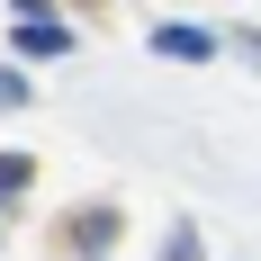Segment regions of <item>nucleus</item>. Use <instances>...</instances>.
Here are the masks:
<instances>
[{
    "instance_id": "f257e3e1",
    "label": "nucleus",
    "mask_w": 261,
    "mask_h": 261,
    "mask_svg": "<svg viewBox=\"0 0 261 261\" xmlns=\"http://www.w3.org/2000/svg\"><path fill=\"white\" fill-rule=\"evenodd\" d=\"M117 225H126L117 207H72V216H63V243H72L81 261H108V252H117Z\"/></svg>"
},
{
    "instance_id": "f03ea898",
    "label": "nucleus",
    "mask_w": 261,
    "mask_h": 261,
    "mask_svg": "<svg viewBox=\"0 0 261 261\" xmlns=\"http://www.w3.org/2000/svg\"><path fill=\"white\" fill-rule=\"evenodd\" d=\"M9 45L27 54V63H54V54H72V27L54 18V9H36V18H18V36Z\"/></svg>"
},
{
    "instance_id": "7ed1b4c3",
    "label": "nucleus",
    "mask_w": 261,
    "mask_h": 261,
    "mask_svg": "<svg viewBox=\"0 0 261 261\" xmlns=\"http://www.w3.org/2000/svg\"><path fill=\"white\" fill-rule=\"evenodd\" d=\"M153 54H171V63H207V54H216V36H207V27L162 18V27H153Z\"/></svg>"
},
{
    "instance_id": "20e7f679",
    "label": "nucleus",
    "mask_w": 261,
    "mask_h": 261,
    "mask_svg": "<svg viewBox=\"0 0 261 261\" xmlns=\"http://www.w3.org/2000/svg\"><path fill=\"white\" fill-rule=\"evenodd\" d=\"M27 180H36V162H27V153H0V207H18Z\"/></svg>"
},
{
    "instance_id": "39448f33",
    "label": "nucleus",
    "mask_w": 261,
    "mask_h": 261,
    "mask_svg": "<svg viewBox=\"0 0 261 261\" xmlns=\"http://www.w3.org/2000/svg\"><path fill=\"white\" fill-rule=\"evenodd\" d=\"M162 261H207V243H198V225H171V234H162Z\"/></svg>"
},
{
    "instance_id": "423d86ee",
    "label": "nucleus",
    "mask_w": 261,
    "mask_h": 261,
    "mask_svg": "<svg viewBox=\"0 0 261 261\" xmlns=\"http://www.w3.org/2000/svg\"><path fill=\"white\" fill-rule=\"evenodd\" d=\"M0 108H27V72L18 63H0Z\"/></svg>"
},
{
    "instance_id": "0eeeda50",
    "label": "nucleus",
    "mask_w": 261,
    "mask_h": 261,
    "mask_svg": "<svg viewBox=\"0 0 261 261\" xmlns=\"http://www.w3.org/2000/svg\"><path fill=\"white\" fill-rule=\"evenodd\" d=\"M225 45H243V54H252V63H261V27H243V36H225Z\"/></svg>"
},
{
    "instance_id": "6e6552de",
    "label": "nucleus",
    "mask_w": 261,
    "mask_h": 261,
    "mask_svg": "<svg viewBox=\"0 0 261 261\" xmlns=\"http://www.w3.org/2000/svg\"><path fill=\"white\" fill-rule=\"evenodd\" d=\"M9 9H18V18H36V9H45V0H9Z\"/></svg>"
}]
</instances>
